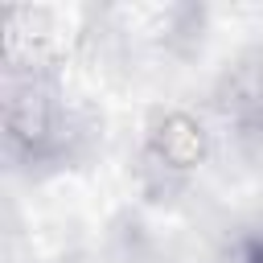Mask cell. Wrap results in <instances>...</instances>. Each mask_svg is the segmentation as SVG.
I'll list each match as a JSON object with an SVG mask.
<instances>
[{
    "label": "cell",
    "instance_id": "6da1fadb",
    "mask_svg": "<svg viewBox=\"0 0 263 263\" xmlns=\"http://www.w3.org/2000/svg\"><path fill=\"white\" fill-rule=\"evenodd\" d=\"M238 263H263V247H251V251H247Z\"/></svg>",
    "mask_w": 263,
    "mask_h": 263
}]
</instances>
